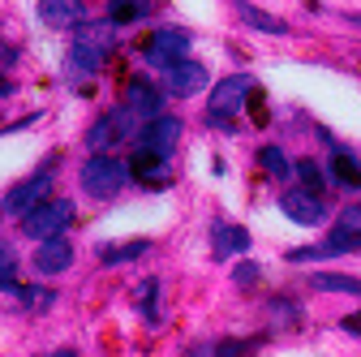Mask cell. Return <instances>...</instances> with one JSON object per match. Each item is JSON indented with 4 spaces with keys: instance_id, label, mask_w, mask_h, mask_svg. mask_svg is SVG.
Masks as SVG:
<instances>
[{
    "instance_id": "6da1fadb",
    "label": "cell",
    "mask_w": 361,
    "mask_h": 357,
    "mask_svg": "<svg viewBox=\"0 0 361 357\" xmlns=\"http://www.w3.org/2000/svg\"><path fill=\"white\" fill-rule=\"evenodd\" d=\"M112 30H116L112 18H108V22H82V26H78V35H73V52H69V69H73L78 78L99 73V65L108 61L112 43H116Z\"/></svg>"
},
{
    "instance_id": "7a4b0ae2",
    "label": "cell",
    "mask_w": 361,
    "mask_h": 357,
    "mask_svg": "<svg viewBox=\"0 0 361 357\" xmlns=\"http://www.w3.org/2000/svg\"><path fill=\"white\" fill-rule=\"evenodd\" d=\"M129 181V164H116L108 155H90L82 164V190L90 198H116Z\"/></svg>"
},
{
    "instance_id": "3957f363",
    "label": "cell",
    "mask_w": 361,
    "mask_h": 357,
    "mask_svg": "<svg viewBox=\"0 0 361 357\" xmlns=\"http://www.w3.org/2000/svg\"><path fill=\"white\" fill-rule=\"evenodd\" d=\"M69 219H73V202H69V198H48V202H39L30 215H22V233H26L30 241L65 237Z\"/></svg>"
},
{
    "instance_id": "277c9868",
    "label": "cell",
    "mask_w": 361,
    "mask_h": 357,
    "mask_svg": "<svg viewBox=\"0 0 361 357\" xmlns=\"http://www.w3.org/2000/svg\"><path fill=\"white\" fill-rule=\"evenodd\" d=\"M164 73V82H168V95H180V99H190V95H198L202 86L211 82V73H207V65L202 61H190V56H180V61H172L168 69H159Z\"/></svg>"
},
{
    "instance_id": "5b68a950",
    "label": "cell",
    "mask_w": 361,
    "mask_h": 357,
    "mask_svg": "<svg viewBox=\"0 0 361 357\" xmlns=\"http://www.w3.org/2000/svg\"><path fill=\"white\" fill-rule=\"evenodd\" d=\"M48 190H52V172L43 168V172L30 176V181H18V186L5 194V211H9V215H30L39 202H48Z\"/></svg>"
},
{
    "instance_id": "8992f818",
    "label": "cell",
    "mask_w": 361,
    "mask_h": 357,
    "mask_svg": "<svg viewBox=\"0 0 361 357\" xmlns=\"http://www.w3.org/2000/svg\"><path fill=\"white\" fill-rule=\"evenodd\" d=\"M190 52V30H180V26H168V30H155L147 39V61L155 69H168L172 61H180Z\"/></svg>"
},
{
    "instance_id": "52a82bcc",
    "label": "cell",
    "mask_w": 361,
    "mask_h": 357,
    "mask_svg": "<svg viewBox=\"0 0 361 357\" xmlns=\"http://www.w3.org/2000/svg\"><path fill=\"white\" fill-rule=\"evenodd\" d=\"M129 125H133V112L129 108H116V112L99 116L95 125H90V133H86V147L95 151V155H104L108 147H116L121 138H129Z\"/></svg>"
},
{
    "instance_id": "ba28073f",
    "label": "cell",
    "mask_w": 361,
    "mask_h": 357,
    "mask_svg": "<svg viewBox=\"0 0 361 357\" xmlns=\"http://www.w3.org/2000/svg\"><path fill=\"white\" fill-rule=\"evenodd\" d=\"M280 207H284V215L293 219V224H305V229H314V224H323V215H327V207L319 202V194L314 190H288V194H280Z\"/></svg>"
},
{
    "instance_id": "9c48e42d",
    "label": "cell",
    "mask_w": 361,
    "mask_h": 357,
    "mask_svg": "<svg viewBox=\"0 0 361 357\" xmlns=\"http://www.w3.org/2000/svg\"><path fill=\"white\" fill-rule=\"evenodd\" d=\"M254 91V82L245 73H233V78H224L215 91H211V121H224V116H233L241 108V99Z\"/></svg>"
},
{
    "instance_id": "30bf717a",
    "label": "cell",
    "mask_w": 361,
    "mask_h": 357,
    "mask_svg": "<svg viewBox=\"0 0 361 357\" xmlns=\"http://www.w3.org/2000/svg\"><path fill=\"white\" fill-rule=\"evenodd\" d=\"M176 138H180V121H176V116H155V121L138 133V147H147V151H155V155H172Z\"/></svg>"
},
{
    "instance_id": "8fae6325",
    "label": "cell",
    "mask_w": 361,
    "mask_h": 357,
    "mask_svg": "<svg viewBox=\"0 0 361 357\" xmlns=\"http://www.w3.org/2000/svg\"><path fill=\"white\" fill-rule=\"evenodd\" d=\"M39 18L56 30H73L86 22V9H82V0H39Z\"/></svg>"
},
{
    "instance_id": "7c38bea8",
    "label": "cell",
    "mask_w": 361,
    "mask_h": 357,
    "mask_svg": "<svg viewBox=\"0 0 361 357\" xmlns=\"http://www.w3.org/2000/svg\"><path fill=\"white\" fill-rule=\"evenodd\" d=\"M125 99H129L125 108H129L133 116H151V121H155V116H164V112H159V108H164V95L155 91L151 82H142V78H133V82H129Z\"/></svg>"
},
{
    "instance_id": "4fadbf2b",
    "label": "cell",
    "mask_w": 361,
    "mask_h": 357,
    "mask_svg": "<svg viewBox=\"0 0 361 357\" xmlns=\"http://www.w3.org/2000/svg\"><path fill=\"white\" fill-rule=\"evenodd\" d=\"M73 262V246L65 241V237H48L39 250H35V267L43 276H56V272H65V267Z\"/></svg>"
},
{
    "instance_id": "5bb4252c",
    "label": "cell",
    "mask_w": 361,
    "mask_h": 357,
    "mask_svg": "<svg viewBox=\"0 0 361 357\" xmlns=\"http://www.w3.org/2000/svg\"><path fill=\"white\" fill-rule=\"evenodd\" d=\"M129 172L138 176V181H147V186H159V181H168V155H155V151L138 147L133 159H129Z\"/></svg>"
},
{
    "instance_id": "9a60e30c",
    "label": "cell",
    "mask_w": 361,
    "mask_h": 357,
    "mask_svg": "<svg viewBox=\"0 0 361 357\" xmlns=\"http://www.w3.org/2000/svg\"><path fill=\"white\" fill-rule=\"evenodd\" d=\"M331 241H336L340 254L361 250V207H344V211H340L336 229H331Z\"/></svg>"
},
{
    "instance_id": "2e32d148",
    "label": "cell",
    "mask_w": 361,
    "mask_h": 357,
    "mask_svg": "<svg viewBox=\"0 0 361 357\" xmlns=\"http://www.w3.org/2000/svg\"><path fill=\"white\" fill-rule=\"evenodd\" d=\"M237 18L250 22L254 30H267V35H288V22H284V18H276V13H267V9L250 5V0H237Z\"/></svg>"
},
{
    "instance_id": "e0dca14e",
    "label": "cell",
    "mask_w": 361,
    "mask_h": 357,
    "mask_svg": "<svg viewBox=\"0 0 361 357\" xmlns=\"http://www.w3.org/2000/svg\"><path fill=\"white\" fill-rule=\"evenodd\" d=\"M211 250H215V258H228V254H241V250H250V233L245 229H233V224H215L211 229Z\"/></svg>"
},
{
    "instance_id": "ac0fdd59",
    "label": "cell",
    "mask_w": 361,
    "mask_h": 357,
    "mask_svg": "<svg viewBox=\"0 0 361 357\" xmlns=\"http://www.w3.org/2000/svg\"><path fill=\"white\" fill-rule=\"evenodd\" d=\"M331 181L344 186V190H361V164H357L353 155L336 151V155H331Z\"/></svg>"
},
{
    "instance_id": "d6986e66",
    "label": "cell",
    "mask_w": 361,
    "mask_h": 357,
    "mask_svg": "<svg viewBox=\"0 0 361 357\" xmlns=\"http://www.w3.org/2000/svg\"><path fill=\"white\" fill-rule=\"evenodd\" d=\"M155 297H159V280L147 276V280L138 284V293H133V310H142L147 323H159V305H155Z\"/></svg>"
},
{
    "instance_id": "ffe728a7",
    "label": "cell",
    "mask_w": 361,
    "mask_h": 357,
    "mask_svg": "<svg viewBox=\"0 0 361 357\" xmlns=\"http://www.w3.org/2000/svg\"><path fill=\"white\" fill-rule=\"evenodd\" d=\"M258 164H262L267 176H276V181H284V176L293 172V164H288V155H284L280 147H262V151H258Z\"/></svg>"
},
{
    "instance_id": "44dd1931",
    "label": "cell",
    "mask_w": 361,
    "mask_h": 357,
    "mask_svg": "<svg viewBox=\"0 0 361 357\" xmlns=\"http://www.w3.org/2000/svg\"><path fill=\"white\" fill-rule=\"evenodd\" d=\"M314 289H323V293H348V297H361V280H353V276H336V272L314 276Z\"/></svg>"
},
{
    "instance_id": "7402d4cb",
    "label": "cell",
    "mask_w": 361,
    "mask_h": 357,
    "mask_svg": "<svg viewBox=\"0 0 361 357\" xmlns=\"http://www.w3.org/2000/svg\"><path fill=\"white\" fill-rule=\"evenodd\" d=\"M18 297H22L26 310H35V315H43V310H52V305H56V293H52V289H39V284L18 289Z\"/></svg>"
},
{
    "instance_id": "603a6c76",
    "label": "cell",
    "mask_w": 361,
    "mask_h": 357,
    "mask_svg": "<svg viewBox=\"0 0 361 357\" xmlns=\"http://www.w3.org/2000/svg\"><path fill=\"white\" fill-rule=\"evenodd\" d=\"M13 267H18V254H13V246H9V241H0V289H13V293H18Z\"/></svg>"
},
{
    "instance_id": "cb8c5ba5",
    "label": "cell",
    "mask_w": 361,
    "mask_h": 357,
    "mask_svg": "<svg viewBox=\"0 0 361 357\" xmlns=\"http://www.w3.org/2000/svg\"><path fill=\"white\" fill-rule=\"evenodd\" d=\"M293 172L301 176V186H305V190H314V194L323 190V172H319V164H314V159H297Z\"/></svg>"
},
{
    "instance_id": "d4e9b609",
    "label": "cell",
    "mask_w": 361,
    "mask_h": 357,
    "mask_svg": "<svg viewBox=\"0 0 361 357\" xmlns=\"http://www.w3.org/2000/svg\"><path fill=\"white\" fill-rule=\"evenodd\" d=\"M138 254H147V241H125V246H108L99 258L104 262H125V258H138Z\"/></svg>"
},
{
    "instance_id": "484cf974",
    "label": "cell",
    "mask_w": 361,
    "mask_h": 357,
    "mask_svg": "<svg viewBox=\"0 0 361 357\" xmlns=\"http://www.w3.org/2000/svg\"><path fill=\"white\" fill-rule=\"evenodd\" d=\"M147 13V5H142V0H116V5H112V22L121 26V22H138Z\"/></svg>"
},
{
    "instance_id": "4316f807",
    "label": "cell",
    "mask_w": 361,
    "mask_h": 357,
    "mask_svg": "<svg viewBox=\"0 0 361 357\" xmlns=\"http://www.w3.org/2000/svg\"><path fill=\"white\" fill-rule=\"evenodd\" d=\"M254 280H258V267H250V262H245V267H237V284H241V289H250Z\"/></svg>"
},
{
    "instance_id": "83f0119b",
    "label": "cell",
    "mask_w": 361,
    "mask_h": 357,
    "mask_svg": "<svg viewBox=\"0 0 361 357\" xmlns=\"http://www.w3.org/2000/svg\"><path fill=\"white\" fill-rule=\"evenodd\" d=\"M344 332H353V336H361V315H348V319H344Z\"/></svg>"
},
{
    "instance_id": "f1b7e54d",
    "label": "cell",
    "mask_w": 361,
    "mask_h": 357,
    "mask_svg": "<svg viewBox=\"0 0 361 357\" xmlns=\"http://www.w3.org/2000/svg\"><path fill=\"white\" fill-rule=\"evenodd\" d=\"M348 22H357V26H361V13H353V18H348Z\"/></svg>"
},
{
    "instance_id": "f546056e",
    "label": "cell",
    "mask_w": 361,
    "mask_h": 357,
    "mask_svg": "<svg viewBox=\"0 0 361 357\" xmlns=\"http://www.w3.org/2000/svg\"><path fill=\"white\" fill-rule=\"evenodd\" d=\"M56 357H78V353H56Z\"/></svg>"
}]
</instances>
